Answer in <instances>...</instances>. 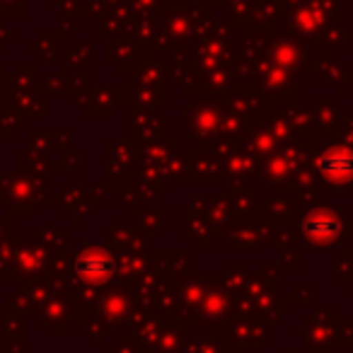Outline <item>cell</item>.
Here are the masks:
<instances>
[{
    "mask_svg": "<svg viewBox=\"0 0 353 353\" xmlns=\"http://www.w3.org/2000/svg\"><path fill=\"white\" fill-rule=\"evenodd\" d=\"M319 167L327 174H348L353 170V160L348 155H324L319 160Z\"/></svg>",
    "mask_w": 353,
    "mask_h": 353,
    "instance_id": "6da1fadb",
    "label": "cell"
}]
</instances>
